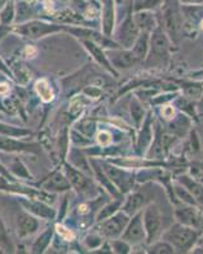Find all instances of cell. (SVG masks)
Returning <instances> with one entry per match:
<instances>
[{"instance_id": "b9f144b4", "label": "cell", "mask_w": 203, "mask_h": 254, "mask_svg": "<svg viewBox=\"0 0 203 254\" xmlns=\"http://www.w3.org/2000/svg\"><path fill=\"white\" fill-rule=\"evenodd\" d=\"M79 130L87 136H92L96 131V124L92 121H83L79 124Z\"/></svg>"}, {"instance_id": "6da1fadb", "label": "cell", "mask_w": 203, "mask_h": 254, "mask_svg": "<svg viewBox=\"0 0 203 254\" xmlns=\"http://www.w3.org/2000/svg\"><path fill=\"white\" fill-rule=\"evenodd\" d=\"M157 20L171 44H179L184 28V17L179 0H164L160 6V15Z\"/></svg>"}, {"instance_id": "ab89813d", "label": "cell", "mask_w": 203, "mask_h": 254, "mask_svg": "<svg viewBox=\"0 0 203 254\" xmlns=\"http://www.w3.org/2000/svg\"><path fill=\"white\" fill-rule=\"evenodd\" d=\"M131 244H128L126 240L121 239H112L110 242V251L114 252V253H130Z\"/></svg>"}, {"instance_id": "d6986e66", "label": "cell", "mask_w": 203, "mask_h": 254, "mask_svg": "<svg viewBox=\"0 0 203 254\" xmlns=\"http://www.w3.org/2000/svg\"><path fill=\"white\" fill-rule=\"evenodd\" d=\"M90 164H92V167H93L92 169H93V173L94 176H96V178L98 179L102 185L104 186V188L109 192V193H112V196H113L114 198H119V197H121V192L117 190L116 186H114L113 183H112V181L108 178L104 169H103V167H102L101 162H98V160H96V159H92V160H90Z\"/></svg>"}, {"instance_id": "d6a6232c", "label": "cell", "mask_w": 203, "mask_h": 254, "mask_svg": "<svg viewBox=\"0 0 203 254\" xmlns=\"http://www.w3.org/2000/svg\"><path fill=\"white\" fill-rule=\"evenodd\" d=\"M15 19V8L13 1H9L4 5V8L1 9L0 12V23L3 24L4 27L9 26L10 23H13V20Z\"/></svg>"}, {"instance_id": "bcb514c9", "label": "cell", "mask_w": 203, "mask_h": 254, "mask_svg": "<svg viewBox=\"0 0 203 254\" xmlns=\"http://www.w3.org/2000/svg\"><path fill=\"white\" fill-rule=\"evenodd\" d=\"M161 115L164 116V117H165L166 120L174 119V116H175L174 107H173V106H165V107H162Z\"/></svg>"}, {"instance_id": "7a4b0ae2", "label": "cell", "mask_w": 203, "mask_h": 254, "mask_svg": "<svg viewBox=\"0 0 203 254\" xmlns=\"http://www.w3.org/2000/svg\"><path fill=\"white\" fill-rule=\"evenodd\" d=\"M170 56V40L161 27H157L150 35V49H149L146 63L149 65H165Z\"/></svg>"}, {"instance_id": "4dcf8cb0", "label": "cell", "mask_w": 203, "mask_h": 254, "mask_svg": "<svg viewBox=\"0 0 203 254\" xmlns=\"http://www.w3.org/2000/svg\"><path fill=\"white\" fill-rule=\"evenodd\" d=\"M31 131L26 128H19V127L9 126V125L0 122V135L10 136V137H23V136L31 135Z\"/></svg>"}, {"instance_id": "e0dca14e", "label": "cell", "mask_w": 203, "mask_h": 254, "mask_svg": "<svg viewBox=\"0 0 203 254\" xmlns=\"http://www.w3.org/2000/svg\"><path fill=\"white\" fill-rule=\"evenodd\" d=\"M38 225V220L31 212H19L17 215V233L20 239L36 233Z\"/></svg>"}, {"instance_id": "7c38bea8", "label": "cell", "mask_w": 203, "mask_h": 254, "mask_svg": "<svg viewBox=\"0 0 203 254\" xmlns=\"http://www.w3.org/2000/svg\"><path fill=\"white\" fill-rule=\"evenodd\" d=\"M175 217H177L178 222L183 224V225L191 226V228L200 230L203 228V215L198 206H182V207L175 208L174 212Z\"/></svg>"}, {"instance_id": "5bb4252c", "label": "cell", "mask_w": 203, "mask_h": 254, "mask_svg": "<svg viewBox=\"0 0 203 254\" xmlns=\"http://www.w3.org/2000/svg\"><path fill=\"white\" fill-rule=\"evenodd\" d=\"M0 150L8 153H32L38 154L41 147L38 144H29V142L19 141L10 136L0 135Z\"/></svg>"}, {"instance_id": "484cf974", "label": "cell", "mask_w": 203, "mask_h": 254, "mask_svg": "<svg viewBox=\"0 0 203 254\" xmlns=\"http://www.w3.org/2000/svg\"><path fill=\"white\" fill-rule=\"evenodd\" d=\"M191 121L187 119L184 115H179L174 119H171L170 125H169V130L177 136H184L189 128Z\"/></svg>"}, {"instance_id": "8d00e7d4", "label": "cell", "mask_w": 203, "mask_h": 254, "mask_svg": "<svg viewBox=\"0 0 203 254\" xmlns=\"http://www.w3.org/2000/svg\"><path fill=\"white\" fill-rule=\"evenodd\" d=\"M15 22L19 23V22H27L29 19V17H32V9H31V5H28L27 3L22 1V3L18 4L17 12H15Z\"/></svg>"}, {"instance_id": "60d3db41", "label": "cell", "mask_w": 203, "mask_h": 254, "mask_svg": "<svg viewBox=\"0 0 203 254\" xmlns=\"http://www.w3.org/2000/svg\"><path fill=\"white\" fill-rule=\"evenodd\" d=\"M12 172L15 177H19V178L23 179H32V174H29L28 169L24 167V164L19 160H15L12 164Z\"/></svg>"}, {"instance_id": "816d5d0a", "label": "cell", "mask_w": 203, "mask_h": 254, "mask_svg": "<svg viewBox=\"0 0 203 254\" xmlns=\"http://www.w3.org/2000/svg\"><path fill=\"white\" fill-rule=\"evenodd\" d=\"M201 27H202V29H203V19H202V22H201Z\"/></svg>"}, {"instance_id": "3957f363", "label": "cell", "mask_w": 203, "mask_h": 254, "mask_svg": "<svg viewBox=\"0 0 203 254\" xmlns=\"http://www.w3.org/2000/svg\"><path fill=\"white\" fill-rule=\"evenodd\" d=\"M162 239L170 243L174 249H178L179 252H188L197 243L198 231L191 226L178 222L162 234Z\"/></svg>"}, {"instance_id": "603a6c76", "label": "cell", "mask_w": 203, "mask_h": 254, "mask_svg": "<svg viewBox=\"0 0 203 254\" xmlns=\"http://www.w3.org/2000/svg\"><path fill=\"white\" fill-rule=\"evenodd\" d=\"M146 197L145 194L141 192H134L128 196L127 201H126L125 206H123V212L128 215V216H134L139 211L142 210V207L145 206Z\"/></svg>"}, {"instance_id": "44dd1931", "label": "cell", "mask_w": 203, "mask_h": 254, "mask_svg": "<svg viewBox=\"0 0 203 254\" xmlns=\"http://www.w3.org/2000/svg\"><path fill=\"white\" fill-rule=\"evenodd\" d=\"M151 116L149 115L148 119L144 120L142 122V130L140 132L139 137H137L136 149L140 154L145 153L149 145L152 141V130H151Z\"/></svg>"}, {"instance_id": "681fc988", "label": "cell", "mask_w": 203, "mask_h": 254, "mask_svg": "<svg viewBox=\"0 0 203 254\" xmlns=\"http://www.w3.org/2000/svg\"><path fill=\"white\" fill-rule=\"evenodd\" d=\"M183 4H188V5H198V4H203V0H179Z\"/></svg>"}, {"instance_id": "d590c367", "label": "cell", "mask_w": 203, "mask_h": 254, "mask_svg": "<svg viewBox=\"0 0 203 254\" xmlns=\"http://www.w3.org/2000/svg\"><path fill=\"white\" fill-rule=\"evenodd\" d=\"M0 248L3 249L4 252H14V246H13V242L10 240V237L8 234V230H6L5 225H4L3 220L0 217Z\"/></svg>"}, {"instance_id": "7bdbcfd3", "label": "cell", "mask_w": 203, "mask_h": 254, "mask_svg": "<svg viewBox=\"0 0 203 254\" xmlns=\"http://www.w3.org/2000/svg\"><path fill=\"white\" fill-rule=\"evenodd\" d=\"M102 243H103V237L102 235H89L85 239V244L89 249H96L101 246Z\"/></svg>"}, {"instance_id": "e575fe53", "label": "cell", "mask_w": 203, "mask_h": 254, "mask_svg": "<svg viewBox=\"0 0 203 254\" xmlns=\"http://www.w3.org/2000/svg\"><path fill=\"white\" fill-rule=\"evenodd\" d=\"M174 193L175 196L178 197V198L182 201V202L187 203V205H192V206H200V203L196 201V198L193 196H192V193L189 192L188 190H187L184 186L182 185H178L175 186L174 188Z\"/></svg>"}, {"instance_id": "cb8c5ba5", "label": "cell", "mask_w": 203, "mask_h": 254, "mask_svg": "<svg viewBox=\"0 0 203 254\" xmlns=\"http://www.w3.org/2000/svg\"><path fill=\"white\" fill-rule=\"evenodd\" d=\"M180 185L184 186L187 190L192 193V196L195 197L196 201H197L200 205L203 206V186L200 185L198 182H196L195 179H192L188 176H182L179 178Z\"/></svg>"}, {"instance_id": "c3c4849f", "label": "cell", "mask_w": 203, "mask_h": 254, "mask_svg": "<svg viewBox=\"0 0 203 254\" xmlns=\"http://www.w3.org/2000/svg\"><path fill=\"white\" fill-rule=\"evenodd\" d=\"M0 174H1V176H3L4 178H6V179H8V181H9V179H10V181H12V179H14V178H13V176H12V174L9 173V172L6 171L5 168H4L3 165H1V164H0Z\"/></svg>"}, {"instance_id": "836d02e7", "label": "cell", "mask_w": 203, "mask_h": 254, "mask_svg": "<svg viewBox=\"0 0 203 254\" xmlns=\"http://www.w3.org/2000/svg\"><path fill=\"white\" fill-rule=\"evenodd\" d=\"M36 90L44 102H51L53 99V90L47 80H40L36 84Z\"/></svg>"}, {"instance_id": "ee69618b", "label": "cell", "mask_w": 203, "mask_h": 254, "mask_svg": "<svg viewBox=\"0 0 203 254\" xmlns=\"http://www.w3.org/2000/svg\"><path fill=\"white\" fill-rule=\"evenodd\" d=\"M97 140H98V142L102 146H107V145H109L112 142V135L108 131H101L97 135Z\"/></svg>"}, {"instance_id": "7402d4cb", "label": "cell", "mask_w": 203, "mask_h": 254, "mask_svg": "<svg viewBox=\"0 0 203 254\" xmlns=\"http://www.w3.org/2000/svg\"><path fill=\"white\" fill-rule=\"evenodd\" d=\"M150 35L151 33H149V32H140L136 42L131 49L136 55V58L140 60V63L145 61L146 58H148L149 49H150Z\"/></svg>"}, {"instance_id": "9a60e30c", "label": "cell", "mask_w": 203, "mask_h": 254, "mask_svg": "<svg viewBox=\"0 0 203 254\" xmlns=\"http://www.w3.org/2000/svg\"><path fill=\"white\" fill-rule=\"evenodd\" d=\"M19 202L23 205L28 212L32 215L46 220H53L56 217V211L51 206L47 205L46 202L36 198H19Z\"/></svg>"}, {"instance_id": "d4e9b609", "label": "cell", "mask_w": 203, "mask_h": 254, "mask_svg": "<svg viewBox=\"0 0 203 254\" xmlns=\"http://www.w3.org/2000/svg\"><path fill=\"white\" fill-rule=\"evenodd\" d=\"M70 163H71V165L74 168H76L78 171L85 173L87 176H92L93 174V169H90V164L88 163L87 158L78 149H73V150L70 151Z\"/></svg>"}, {"instance_id": "2e32d148", "label": "cell", "mask_w": 203, "mask_h": 254, "mask_svg": "<svg viewBox=\"0 0 203 254\" xmlns=\"http://www.w3.org/2000/svg\"><path fill=\"white\" fill-rule=\"evenodd\" d=\"M81 42H83V45L85 46V49L88 50V52L92 55V58H93L94 60L101 65V66L104 67L107 71H109L110 74H113L114 76L118 75L117 70L112 66V64H110L109 60H108L107 54H105L103 47L99 46V45L96 44L94 41H90V40H81Z\"/></svg>"}, {"instance_id": "ffe728a7", "label": "cell", "mask_w": 203, "mask_h": 254, "mask_svg": "<svg viewBox=\"0 0 203 254\" xmlns=\"http://www.w3.org/2000/svg\"><path fill=\"white\" fill-rule=\"evenodd\" d=\"M71 187L67 176H64L61 172H55L51 174L46 182L44 183V190H52V192H61V190H67Z\"/></svg>"}, {"instance_id": "52a82bcc", "label": "cell", "mask_w": 203, "mask_h": 254, "mask_svg": "<svg viewBox=\"0 0 203 254\" xmlns=\"http://www.w3.org/2000/svg\"><path fill=\"white\" fill-rule=\"evenodd\" d=\"M128 221H130V219H128V215L126 212H123V211L116 212L108 219L99 222V234L103 238H108V239H116L123 234Z\"/></svg>"}, {"instance_id": "8fae6325", "label": "cell", "mask_w": 203, "mask_h": 254, "mask_svg": "<svg viewBox=\"0 0 203 254\" xmlns=\"http://www.w3.org/2000/svg\"><path fill=\"white\" fill-rule=\"evenodd\" d=\"M122 239L126 240L131 246H137L146 239L145 226H144V219H142V212L139 211L137 214L132 216V219L128 221Z\"/></svg>"}, {"instance_id": "f6af8a7d", "label": "cell", "mask_w": 203, "mask_h": 254, "mask_svg": "<svg viewBox=\"0 0 203 254\" xmlns=\"http://www.w3.org/2000/svg\"><path fill=\"white\" fill-rule=\"evenodd\" d=\"M56 230L60 234V237L64 240H73L74 239V233L70 229L65 228L62 225H56Z\"/></svg>"}, {"instance_id": "f907efd6", "label": "cell", "mask_w": 203, "mask_h": 254, "mask_svg": "<svg viewBox=\"0 0 203 254\" xmlns=\"http://www.w3.org/2000/svg\"><path fill=\"white\" fill-rule=\"evenodd\" d=\"M6 3H8V0H0V10L4 8V5H5Z\"/></svg>"}, {"instance_id": "1f68e13d", "label": "cell", "mask_w": 203, "mask_h": 254, "mask_svg": "<svg viewBox=\"0 0 203 254\" xmlns=\"http://www.w3.org/2000/svg\"><path fill=\"white\" fill-rule=\"evenodd\" d=\"M112 164L121 165V167L125 168H148L149 165H152V163H145L142 159L139 158H119L116 160H112Z\"/></svg>"}, {"instance_id": "74e56055", "label": "cell", "mask_w": 203, "mask_h": 254, "mask_svg": "<svg viewBox=\"0 0 203 254\" xmlns=\"http://www.w3.org/2000/svg\"><path fill=\"white\" fill-rule=\"evenodd\" d=\"M183 88H184V95L191 101L200 99L203 95V87H201L198 84H186Z\"/></svg>"}, {"instance_id": "f546056e", "label": "cell", "mask_w": 203, "mask_h": 254, "mask_svg": "<svg viewBox=\"0 0 203 254\" xmlns=\"http://www.w3.org/2000/svg\"><path fill=\"white\" fill-rule=\"evenodd\" d=\"M164 0H134L132 1V10L140 12V10H155L160 8Z\"/></svg>"}, {"instance_id": "9c48e42d", "label": "cell", "mask_w": 203, "mask_h": 254, "mask_svg": "<svg viewBox=\"0 0 203 254\" xmlns=\"http://www.w3.org/2000/svg\"><path fill=\"white\" fill-rule=\"evenodd\" d=\"M101 164L103 169H104L105 174L108 176V178L112 181V183L116 186L117 190L121 193H126V192H128L132 188V185H134V177H132V174L127 173V172L121 169V168L114 167L110 163L101 162Z\"/></svg>"}, {"instance_id": "277c9868", "label": "cell", "mask_w": 203, "mask_h": 254, "mask_svg": "<svg viewBox=\"0 0 203 254\" xmlns=\"http://www.w3.org/2000/svg\"><path fill=\"white\" fill-rule=\"evenodd\" d=\"M60 31H65V26L55 23H47L44 20H28L15 27V32L31 40H38L45 36L53 35Z\"/></svg>"}, {"instance_id": "ac0fdd59", "label": "cell", "mask_w": 203, "mask_h": 254, "mask_svg": "<svg viewBox=\"0 0 203 254\" xmlns=\"http://www.w3.org/2000/svg\"><path fill=\"white\" fill-rule=\"evenodd\" d=\"M134 20L141 32H149V33H151V32H154L159 27L157 17L151 10L135 12Z\"/></svg>"}, {"instance_id": "f35d334b", "label": "cell", "mask_w": 203, "mask_h": 254, "mask_svg": "<svg viewBox=\"0 0 203 254\" xmlns=\"http://www.w3.org/2000/svg\"><path fill=\"white\" fill-rule=\"evenodd\" d=\"M150 253H157V254H168V253H174V247L171 246L170 243L166 240L164 242H155L152 243V246L150 247Z\"/></svg>"}, {"instance_id": "4fadbf2b", "label": "cell", "mask_w": 203, "mask_h": 254, "mask_svg": "<svg viewBox=\"0 0 203 254\" xmlns=\"http://www.w3.org/2000/svg\"><path fill=\"white\" fill-rule=\"evenodd\" d=\"M101 24L103 35L112 37L116 27V0H101Z\"/></svg>"}, {"instance_id": "7dc6e473", "label": "cell", "mask_w": 203, "mask_h": 254, "mask_svg": "<svg viewBox=\"0 0 203 254\" xmlns=\"http://www.w3.org/2000/svg\"><path fill=\"white\" fill-rule=\"evenodd\" d=\"M0 71H3L4 74H6V75L9 76V78H10V76H13L12 71H10V70L8 69V66H6L5 64H4V61L1 60V59H0Z\"/></svg>"}, {"instance_id": "4316f807", "label": "cell", "mask_w": 203, "mask_h": 254, "mask_svg": "<svg viewBox=\"0 0 203 254\" xmlns=\"http://www.w3.org/2000/svg\"><path fill=\"white\" fill-rule=\"evenodd\" d=\"M53 229L49 228L46 231H44L40 237L36 239L35 244L32 247V253H44L49 248L50 243L52 242Z\"/></svg>"}, {"instance_id": "83f0119b", "label": "cell", "mask_w": 203, "mask_h": 254, "mask_svg": "<svg viewBox=\"0 0 203 254\" xmlns=\"http://www.w3.org/2000/svg\"><path fill=\"white\" fill-rule=\"evenodd\" d=\"M130 112L135 125H136L137 127L141 126L144 120H145V108H144V106H142V103L140 102V99L137 98V97H134L132 101H131Z\"/></svg>"}, {"instance_id": "ba28073f", "label": "cell", "mask_w": 203, "mask_h": 254, "mask_svg": "<svg viewBox=\"0 0 203 254\" xmlns=\"http://www.w3.org/2000/svg\"><path fill=\"white\" fill-rule=\"evenodd\" d=\"M65 171H66V176L69 178L70 185L73 186L74 190L79 194H81L83 197L93 196V192L96 190V187H94L92 179L89 177H87V174L78 171L76 168L69 164L65 165Z\"/></svg>"}, {"instance_id": "5b68a950", "label": "cell", "mask_w": 203, "mask_h": 254, "mask_svg": "<svg viewBox=\"0 0 203 254\" xmlns=\"http://www.w3.org/2000/svg\"><path fill=\"white\" fill-rule=\"evenodd\" d=\"M144 226H145L146 242L149 244L157 242L162 235V216L161 211L155 203L149 205L142 212Z\"/></svg>"}, {"instance_id": "f1b7e54d", "label": "cell", "mask_w": 203, "mask_h": 254, "mask_svg": "<svg viewBox=\"0 0 203 254\" xmlns=\"http://www.w3.org/2000/svg\"><path fill=\"white\" fill-rule=\"evenodd\" d=\"M122 206V199L121 197L119 198H116L114 201H112V202L107 203L105 206H103V207L101 208V211H99V214L97 215V221L101 222L103 221V220L108 219L109 216H112V215H114L116 212H118V208Z\"/></svg>"}, {"instance_id": "30bf717a", "label": "cell", "mask_w": 203, "mask_h": 254, "mask_svg": "<svg viewBox=\"0 0 203 254\" xmlns=\"http://www.w3.org/2000/svg\"><path fill=\"white\" fill-rule=\"evenodd\" d=\"M107 58L112 66L116 70H127L134 67L136 64L140 63L139 59L136 58L132 50L128 49H110L105 51Z\"/></svg>"}, {"instance_id": "8992f818", "label": "cell", "mask_w": 203, "mask_h": 254, "mask_svg": "<svg viewBox=\"0 0 203 254\" xmlns=\"http://www.w3.org/2000/svg\"><path fill=\"white\" fill-rule=\"evenodd\" d=\"M140 32L141 31L139 29L137 24L135 23L134 15H132V1H131L130 12L127 13V17L119 24L118 29L116 32V42L122 49H132L137 37H139Z\"/></svg>"}]
</instances>
